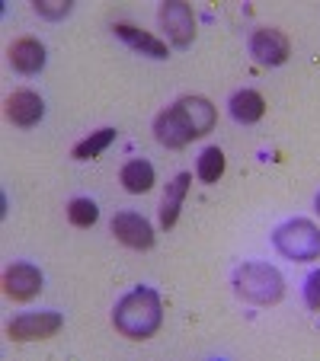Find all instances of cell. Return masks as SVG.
<instances>
[{
    "label": "cell",
    "mask_w": 320,
    "mask_h": 361,
    "mask_svg": "<svg viewBox=\"0 0 320 361\" xmlns=\"http://www.w3.org/2000/svg\"><path fill=\"white\" fill-rule=\"evenodd\" d=\"M304 304L307 310H320V269H314L304 281Z\"/></svg>",
    "instance_id": "obj_20"
},
{
    "label": "cell",
    "mask_w": 320,
    "mask_h": 361,
    "mask_svg": "<svg viewBox=\"0 0 320 361\" xmlns=\"http://www.w3.org/2000/svg\"><path fill=\"white\" fill-rule=\"evenodd\" d=\"M112 32H116L129 48H135L138 55L157 58V61L170 58V48H167V42H160L157 35L144 32V29H138V26H131V23H112Z\"/></svg>",
    "instance_id": "obj_12"
},
{
    "label": "cell",
    "mask_w": 320,
    "mask_h": 361,
    "mask_svg": "<svg viewBox=\"0 0 320 361\" xmlns=\"http://www.w3.org/2000/svg\"><path fill=\"white\" fill-rule=\"evenodd\" d=\"M68 221L74 227H93L100 221V204L93 198H71L68 202Z\"/></svg>",
    "instance_id": "obj_18"
},
{
    "label": "cell",
    "mask_w": 320,
    "mask_h": 361,
    "mask_svg": "<svg viewBox=\"0 0 320 361\" xmlns=\"http://www.w3.org/2000/svg\"><path fill=\"white\" fill-rule=\"evenodd\" d=\"M247 51L259 68H282L292 55V39L275 26H259L247 39Z\"/></svg>",
    "instance_id": "obj_5"
},
{
    "label": "cell",
    "mask_w": 320,
    "mask_h": 361,
    "mask_svg": "<svg viewBox=\"0 0 320 361\" xmlns=\"http://www.w3.org/2000/svg\"><path fill=\"white\" fill-rule=\"evenodd\" d=\"M225 170H227V157H225V150H221L218 144H211V147H205L202 154H198L196 176L202 179L205 185H215L221 176H225Z\"/></svg>",
    "instance_id": "obj_16"
},
{
    "label": "cell",
    "mask_w": 320,
    "mask_h": 361,
    "mask_svg": "<svg viewBox=\"0 0 320 361\" xmlns=\"http://www.w3.org/2000/svg\"><path fill=\"white\" fill-rule=\"evenodd\" d=\"M71 0H35V13L45 16V20H61L71 13Z\"/></svg>",
    "instance_id": "obj_19"
},
{
    "label": "cell",
    "mask_w": 320,
    "mask_h": 361,
    "mask_svg": "<svg viewBox=\"0 0 320 361\" xmlns=\"http://www.w3.org/2000/svg\"><path fill=\"white\" fill-rule=\"evenodd\" d=\"M227 112H231V118L237 125H256L266 116V99L256 90H237L231 96V102H227Z\"/></svg>",
    "instance_id": "obj_14"
},
{
    "label": "cell",
    "mask_w": 320,
    "mask_h": 361,
    "mask_svg": "<svg viewBox=\"0 0 320 361\" xmlns=\"http://www.w3.org/2000/svg\"><path fill=\"white\" fill-rule=\"evenodd\" d=\"M7 58L10 68L20 71V74H39L45 68V45L39 39H32V35H23L7 48Z\"/></svg>",
    "instance_id": "obj_13"
},
{
    "label": "cell",
    "mask_w": 320,
    "mask_h": 361,
    "mask_svg": "<svg viewBox=\"0 0 320 361\" xmlns=\"http://www.w3.org/2000/svg\"><path fill=\"white\" fill-rule=\"evenodd\" d=\"M218 122V109L215 102L205 96H179L173 106L154 116V137L157 144H164L170 150H179L192 144L196 137H205Z\"/></svg>",
    "instance_id": "obj_1"
},
{
    "label": "cell",
    "mask_w": 320,
    "mask_h": 361,
    "mask_svg": "<svg viewBox=\"0 0 320 361\" xmlns=\"http://www.w3.org/2000/svg\"><path fill=\"white\" fill-rule=\"evenodd\" d=\"M112 237L119 240L129 250H150L154 246V227H150L148 218H141L138 212H119L109 224Z\"/></svg>",
    "instance_id": "obj_8"
},
{
    "label": "cell",
    "mask_w": 320,
    "mask_h": 361,
    "mask_svg": "<svg viewBox=\"0 0 320 361\" xmlns=\"http://www.w3.org/2000/svg\"><path fill=\"white\" fill-rule=\"evenodd\" d=\"M61 326H64V317L58 310H29V314H20L16 320H10L7 336L13 342H42L58 336Z\"/></svg>",
    "instance_id": "obj_6"
},
{
    "label": "cell",
    "mask_w": 320,
    "mask_h": 361,
    "mask_svg": "<svg viewBox=\"0 0 320 361\" xmlns=\"http://www.w3.org/2000/svg\"><path fill=\"white\" fill-rule=\"evenodd\" d=\"M314 208H317V214H320V192H317V198H314Z\"/></svg>",
    "instance_id": "obj_21"
},
{
    "label": "cell",
    "mask_w": 320,
    "mask_h": 361,
    "mask_svg": "<svg viewBox=\"0 0 320 361\" xmlns=\"http://www.w3.org/2000/svg\"><path fill=\"white\" fill-rule=\"evenodd\" d=\"M157 23H160L164 35L177 48L192 45V39H196V13H192V7L186 0H167V4H160Z\"/></svg>",
    "instance_id": "obj_7"
},
{
    "label": "cell",
    "mask_w": 320,
    "mask_h": 361,
    "mask_svg": "<svg viewBox=\"0 0 320 361\" xmlns=\"http://www.w3.org/2000/svg\"><path fill=\"white\" fill-rule=\"evenodd\" d=\"M116 141V128H96L90 131L83 141H77L71 147V157L74 160H96L102 150H109V144Z\"/></svg>",
    "instance_id": "obj_17"
},
{
    "label": "cell",
    "mask_w": 320,
    "mask_h": 361,
    "mask_svg": "<svg viewBox=\"0 0 320 361\" xmlns=\"http://www.w3.org/2000/svg\"><path fill=\"white\" fill-rule=\"evenodd\" d=\"M234 294L253 307H273L285 298V279L269 262H244L234 269Z\"/></svg>",
    "instance_id": "obj_3"
},
{
    "label": "cell",
    "mask_w": 320,
    "mask_h": 361,
    "mask_svg": "<svg viewBox=\"0 0 320 361\" xmlns=\"http://www.w3.org/2000/svg\"><path fill=\"white\" fill-rule=\"evenodd\" d=\"M189 185H192V176L189 173H177V176L167 183L164 189V198H160V212H157V221L164 231H173L179 221V212H183V202L189 195Z\"/></svg>",
    "instance_id": "obj_11"
},
{
    "label": "cell",
    "mask_w": 320,
    "mask_h": 361,
    "mask_svg": "<svg viewBox=\"0 0 320 361\" xmlns=\"http://www.w3.org/2000/svg\"><path fill=\"white\" fill-rule=\"evenodd\" d=\"M119 183H122V189L131 192V195H144V192L154 189L157 173H154V166H150L148 160L138 157V160H129V164L119 170Z\"/></svg>",
    "instance_id": "obj_15"
},
{
    "label": "cell",
    "mask_w": 320,
    "mask_h": 361,
    "mask_svg": "<svg viewBox=\"0 0 320 361\" xmlns=\"http://www.w3.org/2000/svg\"><path fill=\"white\" fill-rule=\"evenodd\" d=\"M45 116V99L35 90H13L7 96V118L20 128H32Z\"/></svg>",
    "instance_id": "obj_10"
},
{
    "label": "cell",
    "mask_w": 320,
    "mask_h": 361,
    "mask_svg": "<svg viewBox=\"0 0 320 361\" xmlns=\"http://www.w3.org/2000/svg\"><path fill=\"white\" fill-rule=\"evenodd\" d=\"M42 285H45V275H42L39 266H32V262H13V266L4 272V294H7L10 300H20V304L39 298Z\"/></svg>",
    "instance_id": "obj_9"
},
{
    "label": "cell",
    "mask_w": 320,
    "mask_h": 361,
    "mask_svg": "<svg viewBox=\"0 0 320 361\" xmlns=\"http://www.w3.org/2000/svg\"><path fill=\"white\" fill-rule=\"evenodd\" d=\"M273 246L292 262H314L320 259V227L307 218H292L273 231Z\"/></svg>",
    "instance_id": "obj_4"
},
{
    "label": "cell",
    "mask_w": 320,
    "mask_h": 361,
    "mask_svg": "<svg viewBox=\"0 0 320 361\" xmlns=\"http://www.w3.org/2000/svg\"><path fill=\"white\" fill-rule=\"evenodd\" d=\"M160 323H164V304H160V294L150 288H135L122 294L112 307V326L131 342L150 339L160 329Z\"/></svg>",
    "instance_id": "obj_2"
}]
</instances>
